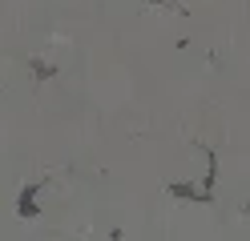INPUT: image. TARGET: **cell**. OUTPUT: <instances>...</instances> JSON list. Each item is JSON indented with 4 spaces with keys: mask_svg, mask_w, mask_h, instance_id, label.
<instances>
[{
    "mask_svg": "<svg viewBox=\"0 0 250 241\" xmlns=\"http://www.w3.org/2000/svg\"><path fill=\"white\" fill-rule=\"evenodd\" d=\"M33 193H37V189H24V197H21V217H37V201H33Z\"/></svg>",
    "mask_w": 250,
    "mask_h": 241,
    "instance_id": "6da1fadb",
    "label": "cell"
}]
</instances>
